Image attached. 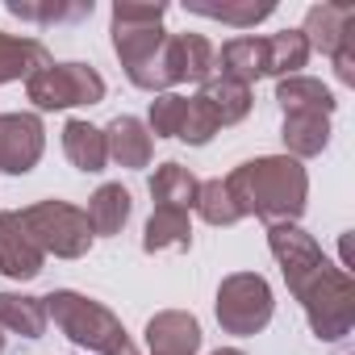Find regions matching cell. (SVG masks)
<instances>
[{
	"instance_id": "1",
	"label": "cell",
	"mask_w": 355,
	"mask_h": 355,
	"mask_svg": "<svg viewBox=\"0 0 355 355\" xmlns=\"http://www.w3.org/2000/svg\"><path fill=\"white\" fill-rule=\"evenodd\" d=\"M268 247L284 272L288 293L301 301L309 330L322 343H338L355 326V284L351 276L330 263L318 247L313 234H305L297 222H276L268 226Z\"/></svg>"
},
{
	"instance_id": "2",
	"label": "cell",
	"mask_w": 355,
	"mask_h": 355,
	"mask_svg": "<svg viewBox=\"0 0 355 355\" xmlns=\"http://www.w3.org/2000/svg\"><path fill=\"white\" fill-rule=\"evenodd\" d=\"M222 184H226L239 218H263L268 226L297 222L305 214V201H309V175L288 155L247 159L226 175Z\"/></svg>"
},
{
	"instance_id": "3",
	"label": "cell",
	"mask_w": 355,
	"mask_h": 355,
	"mask_svg": "<svg viewBox=\"0 0 355 355\" xmlns=\"http://www.w3.org/2000/svg\"><path fill=\"white\" fill-rule=\"evenodd\" d=\"M163 17H167V5H138V0H117L113 5V51L130 76L134 88L142 92H167L171 80H167V30H163Z\"/></svg>"
},
{
	"instance_id": "4",
	"label": "cell",
	"mask_w": 355,
	"mask_h": 355,
	"mask_svg": "<svg viewBox=\"0 0 355 355\" xmlns=\"http://www.w3.org/2000/svg\"><path fill=\"white\" fill-rule=\"evenodd\" d=\"M46 301V318H55V326L84 351L92 355H138V347L130 343L121 318L113 309H105L101 301L71 293V288H55Z\"/></svg>"
},
{
	"instance_id": "5",
	"label": "cell",
	"mask_w": 355,
	"mask_h": 355,
	"mask_svg": "<svg viewBox=\"0 0 355 355\" xmlns=\"http://www.w3.org/2000/svg\"><path fill=\"white\" fill-rule=\"evenodd\" d=\"M17 222L38 243V251L55 255V259H80V255H88V247L96 239L92 226H88V218H84V209H76L67 201L26 205V209H17Z\"/></svg>"
},
{
	"instance_id": "6",
	"label": "cell",
	"mask_w": 355,
	"mask_h": 355,
	"mask_svg": "<svg viewBox=\"0 0 355 355\" xmlns=\"http://www.w3.org/2000/svg\"><path fill=\"white\" fill-rule=\"evenodd\" d=\"M218 322L226 334H239V338H251L259 334L272 313H276V301H272V288L259 272H234L218 284Z\"/></svg>"
},
{
	"instance_id": "7",
	"label": "cell",
	"mask_w": 355,
	"mask_h": 355,
	"mask_svg": "<svg viewBox=\"0 0 355 355\" xmlns=\"http://www.w3.org/2000/svg\"><path fill=\"white\" fill-rule=\"evenodd\" d=\"M26 96L34 109H76V105H101L105 101V80L88 63H51L38 76L26 80Z\"/></svg>"
},
{
	"instance_id": "8",
	"label": "cell",
	"mask_w": 355,
	"mask_h": 355,
	"mask_svg": "<svg viewBox=\"0 0 355 355\" xmlns=\"http://www.w3.org/2000/svg\"><path fill=\"white\" fill-rule=\"evenodd\" d=\"M46 150V130L38 113H0V171L26 175Z\"/></svg>"
},
{
	"instance_id": "9",
	"label": "cell",
	"mask_w": 355,
	"mask_h": 355,
	"mask_svg": "<svg viewBox=\"0 0 355 355\" xmlns=\"http://www.w3.org/2000/svg\"><path fill=\"white\" fill-rule=\"evenodd\" d=\"M163 59H167V80H171V88H175V84H205V80L218 76V67H214L218 51L209 46L205 34H167Z\"/></svg>"
},
{
	"instance_id": "10",
	"label": "cell",
	"mask_w": 355,
	"mask_h": 355,
	"mask_svg": "<svg viewBox=\"0 0 355 355\" xmlns=\"http://www.w3.org/2000/svg\"><path fill=\"white\" fill-rule=\"evenodd\" d=\"M42 263H46V255L17 222V209H5L0 214V272L9 280H34L42 272Z\"/></svg>"
},
{
	"instance_id": "11",
	"label": "cell",
	"mask_w": 355,
	"mask_h": 355,
	"mask_svg": "<svg viewBox=\"0 0 355 355\" xmlns=\"http://www.w3.org/2000/svg\"><path fill=\"white\" fill-rule=\"evenodd\" d=\"M150 355H197L201 351V322L184 309H163L146 322Z\"/></svg>"
},
{
	"instance_id": "12",
	"label": "cell",
	"mask_w": 355,
	"mask_h": 355,
	"mask_svg": "<svg viewBox=\"0 0 355 355\" xmlns=\"http://www.w3.org/2000/svg\"><path fill=\"white\" fill-rule=\"evenodd\" d=\"M355 30V5L351 0H322V5H313L309 13H305V42H309V55L313 51H322V55H334L338 51V42L347 38Z\"/></svg>"
},
{
	"instance_id": "13",
	"label": "cell",
	"mask_w": 355,
	"mask_h": 355,
	"mask_svg": "<svg viewBox=\"0 0 355 355\" xmlns=\"http://www.w3.org/2000/svg\"><path fill=\"white\" fill-rule=\"evenodd\" d=\"M105 146H109V159H113L117 167H130V171L146 167L150 155H155L150 130H146L138 117H130V113H121V117H113V121L105 125Z\"/></svg>"
},
{
	"instance_id": "14",
	"label": "cell",
	"mask_w": 355,
	"mask_h": 355,
	"mask_svg": "<svg viewBox=\"0 0 355 355\" xmlns=\"http://www.w3.org/2000/svg\"><path fill=\"white\" fill-rule=\"evenodd\" d=\"M214 67H218V76H226V80L251 88V84L268 71V42H263V38H230V42L218 51Z\"/></svg>"
},
{
	"instance_id": "15",
	"label": "cell",
	"mask_w": 355,
	"mask_h": 355,
	"mask_svg": "<svg viewBox=\"0 0 355 355\" xmlns=\"http://www.w3.org/2000/svg\"><path fill=\"white\" fill-rule=\"evenodd\" d=\"M51 51L38 38H17V34H0V84L30 80L42 67H51Z\"/></svg>"
},
{
	"instance_id": "16",
	"label": "cell",
	"mask_w": 355,
	"mask_h": 355,
	"mask_svg": "<svg viewBox=\"0 0 355 355\" xmlns=\"http://www.w3.org/2000/svg\"><path fill=\"white\" fill-rule=\"evenodd\" d=\"M63 150H67V159H71V167H76V171H88V175H96V171H105V163H109V146H105V130H96V125H88L84 117H71V121L63 125Z\"/></svg>"
},
{
	"instance_id": "17",
	"label": "cell",
	"mask_w": 355,
	"mask_h": 355,
	"mask_svg": "<svg viewBox=\"0 0 355 355\" xmlns=\"http://www.w3.org/2000/svg\"><path fill=\"white\" fill-rule=\"evenodd\" d=\"M280 138H284L288 159H297V163L301 159H313L330 142V117H322V113H284Z\"/></svg>"
},
{
	"instance_id": "18",
	"label": "cell",
	"mask_w": 355,
	"mask_h": 355,
	"mask_svg": "<svg viewBox=\"0 0 355 355\" xmlns=\"http://www.w3.org/2000/svg\"><path fill=\"white\" fill-rule=\"evenodd\" d=\"M197 189H201V180L180 163H159L155 175H150L155 209H193L197 205Z\"/></svg>"
},
{
	"instance_id": "19",
	"label": "cell",
	"mask_w": 355,
	"mask_h": 355,
	"mask_svg": "<svg viewBox=\"0 0 355 355\" xmlns=\"http://www.w3.org/2000/svg\"><path fill=\"white\" fill-rule=\"evenodd\" d=\"M130 209H134L130 189H121V184H101V189L88 197L84 218H88V226H92V234L109 239V234H121V226L130 222Z\"/></svg>"
},
{
	"instance_id": "20",
	"label": "cell",
	"mask_w": 355,
	"mask_h": 355,
	"mask_svg": "<svg viewBox=\"0 0 355 355\" xmlns=\"http://www.w3.org/2000/svg\"><path fill=\"white\" fill-rule=\"evenodd\" d=\"M46 301L30 293H0V330L21 334V338H42L46 334Z\"/></svg>"
},
{
	"instance_id": "21",
	"label": "cell",
	"mask_w": 355,
	"mask_h": 355,
	"mask_svg": "<svg viewBox=\"0 0 355 355\" xmlns=\"http://www.w3.org/2000/svg\"><path fill=\"white\" fill-rule=\"evenodd\" d=\"M276 101H280L284 113H322V117H330L334 105H338L334 92L322 80H313V76H288V80H280L276 84Z\"/></svg>"
},
{
	"instance_id": "22",
	"label": "cell",
	"mask_w": 355,
	"mask_h": 355,
	"mask_svg": "<svg viewBox=\"0 0 355 355\" xmlns=\"http://www.w3.org/2000/svg\"><path fill=\"white\" fill-rule=\"evenodd\" d=\"M167 247H180V251L193 247V222H189V209H155V214L146 218L142 251L155 255V251H167Z\"/></svg>"
},
{
	"instance_id": "23",
	"label": "cell",
	"mask_w": 355,
	"mask_h": 355,
	"mask_svg": "<svg viewBox=\"0 0 355 355\" xmlns=\"http://www.w3.org/2000/svg\"><path fill=\"white\" fill-rule=\"evenodd\" d=\"M197 96L209 105V113L218 117V125H234V121H243V117L251 113V105H255V101H251V88H247V84H234V80H226V76L205 80Z\"/></svg>"
},
{
	"instance_id": "24",
	"label": "cell",
	"mask_w": 355,
	"mask_h": 355,
	"mask_svg": "<svg viewBox=\"0 0 355 355\" xmlns=\"http://www.w3.org/2000/svg\"><path fill=\"white\" fill-rule=\"evenodd\" d=\"M189 13H197V17H209V21H222V26H234V30H247V26H259L263 17H272L276 13V5L272 0H239V5H230V0H222V5H214V0H189L184 5Z\"/></svg>"
},
{
	"instance_id": "25",
	"label": "cell",
	"mask_w": 355,
	"mask_h": 355,
	"mask_svg": "<svg viewBox=\"0 0 355 355\" xmlns=\"http://www.w3.org/2000/svg\"><path fill=\"white\" fill-rule=\"evenodd\" d=\"M268 42V71L263 76H276V80H288V76H301V67L309 63V42L301 30H280Z\"/></svg>"
},
{
	"instance_id": "26",
	"label": "cell",
	"mask_w": 355,
	"mask_h": 355,
	"mask_svg": "<svg viewBox=\"0 0 355 355\" xmlns=\"http://www.w3.org/2000/svg\"><path fill=\"white\" fill-rule=\"evenodd\" d=\"M184 117H189V96H180V92H159V96L150 101L146 130H150L155 138H180Z\"/></svg>"
},
{
	"instance_id": "27",
	"label": "cell",
	"mask_w": 355,
	"mask_h": 355,
	"mask_svg": "<svg viewBox=\"0 0 355 355\" xmlns=\"http://www.w3.org/2000/svg\"><path fill=\"white\" fill-rule=\"evenodd\" d=\"M193 209H197L209 226H234V222H243L222 180H201V189H197V205H193Z\"/></svg>"
},
{
	"instance_id": "28",
	"label": "cell",
	"mask_w": 355,
	"mask_h": 355,
	"mask_svg": "<svg viewBox=\"0 0 355 355\" xmlns=\"http://www.w3.org/2000/svg\"><path fill=\"white\" fill-rule=\"evenodd\" d=\"M5 9H9L13 17H21V21L51 26V21H76V17H88V13H92V0H84V5H30V0H9Z\"/></svg>"
},
{
	"instance_id": "29",
	"label": "cell",
	"mask_w": 355,
	"mask_h": 355,
	"mask_svg": "<svg viewBox=\"0 0 355 355\" xmlns=\"http://www.w3.org/2000/svg\"><path fill=\"white\" fill-rule=\"evenodd\" d=\"M218 130H222V125H218V117L209 113V105H205L201 96H189V117H184L180 142H189V146H205Z\"/></svg>"
},
{
	"instance_id": "30",
	"label": "cell",
	"mask_w": 355,
	"mask_h": 355,
	"mask_svg": "<svg viewBox=\"0 0 355 355\" xmlns=\"http://www.w3.org/2000/svg\"><path fill=\"white\" fill-rule=\"evenodd\" d=\"M330 63H334V76H338L343 84H355V30L338 42V51L330 55Z\"/></svg>"
},
{
	"instance_id": "31",
	"label": "cell",
	"mask_w": 355,
	"mask_h": 355,
	"mask_svg": "<svg viewBox=\"0 0 355 355\" xmlns=\"http://www.w3.org/2000/svg\"><path fill=\"white\" fill-rule=\"evenodd\" d=\"M214 355H243L239 347H222V351H214Z\"/></svg>"
},
{
	"instance_id": "32",
	"label": "cell",
	"mask_w": 355,
	"mask_h": 355,
	"mask_svg": "<svg viewBox=\"0 0 355 355\" xmlns=\"http://www.w3.org/2000/svg\"><path fill=\"white\" fill-rule=\"evenodd\" d=\"M0 355H5V330H0Z\"/></svg>"
}]
</instances>
